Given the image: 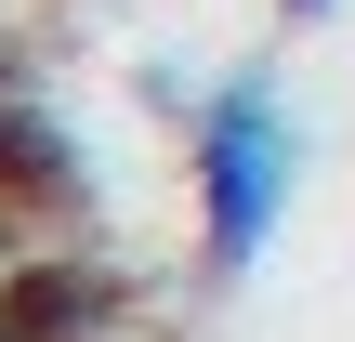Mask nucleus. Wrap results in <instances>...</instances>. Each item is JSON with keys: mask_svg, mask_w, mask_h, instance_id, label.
I'll return each instance as SVG.
<instances>
[{"mask_svg": "<svg viewBox=\"0 0 355 342\" xmlns=\"http://www.w3.org/2000/svg\"><path fill=\"white\" fill-rule=\"evenodd\" d=\"M184 185H198V250L211 277H250L290 224V185H303V119L277 79H211L198 92V132H184Z\"/></svg>", "mask_w": 355, "mask_h": 342, "instance_id": "nucleus-1", "label": "nucleus"}, {"mask_svg": "<svg viewBox=\"0 0 355 342\" xmlns=\"http://www.w3.org/2000/svg\"><path fill=\"white\" fill-rule=\"evenodd\" d=\"M0 316L26 342H105L119 330V290L92 277V264H53V250H26L13 277H0Z\"/></svg>", "mask_w": 355, "mask_h": 342, "instance_id": "nucleus-2", "label": "nucleus"}, {"mask_svg": "<svg viewBox=\"0 0 355 342\" xmlns=\"http://www.w3.org/2000/svg\"><path fill=\"white\" fill-rule=\"evenodd\" d=\"M13 92H26V53H13V40H0V105H13Z\"/></svg>", "mask_w": 355, "mask_h": 342, "instance_id": "nucleus-3", "label": "nucleus"}, {"mask_svg": "<svg viewBox=\"0 0 355 342\" xmlns=\"http://www.w3.org/2000/svg\"><path fill=\"white\" fill-rule=\"evenodd\" d=\"M277 13H290V26H316V13H343V0H277Z\"/></svg>", "mask_w": 355, "mask_h": 342, "instance_id": "nucleus-4", "label": "nucleus"}, {"mask_svg": "<svg viewBox=\"0 0 355 342\" xmlns=\"http://www.w3.org/2000/svg\"><path fill=\"white\" fill-rule=\"evenodd\" d=\"M0 342H26V330H13V316H0Z\"/></svg>", "mask_w": 355, "mask_h": 342, "instance_id": "nucleus-5", "label": "nucleus"}]
</instances>
